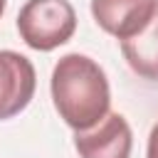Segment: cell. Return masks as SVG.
<instances>
[{
	"label": "cell",
	"mask_w": 158,
	"mask_h": 158,
	"mask_svg": "<svg viewBox=\"0 0 158 158\" xmlns=\"http://www.w3.org/2000/svg\"><path fill=\"white\" fill-rule=\"evenodd\" d=\"M37 77L32 62L12 49H0V121L17 116L35 96Z\"/></svg>",
	"instance_id": "3957f363"
},
{
	"label": "cell",
	"mask_w": 158,
	"mask_h": 158,
	"mask_svg": "<svg viewBox=\"0 0 158 158\" xmlns=\"http://www.w3.org/2000/svg\"><path fill=\"white\" fill-rule=\"evenodd\" d=\"M146 158H158V121H156V126L151 128L148 146H146Z\"/></svg>",
	"instance_id": "52a82bcc"
},
{
	"label": "cell",
	"mask_w": 158,
	"mask_h": 158,
	"mask_svg": "<svg viewBox=\"0 0 158 158\" xmlns=\"http://www.w3.org/2000/svg\"><path fill=\"white\" fill-rule=\"evenodd\" d=\"M158 0H91L96 25L116 40H131L146 30L156 15Z\"/></svg>",
	"instance_id": "5b68a950"
},
{
	"label": "cell",
	"mask_w": 158,
	"mask_h": 158,
	"mask_svg": "<svg viewBox=\"0 0 158 158\" xmlns=\"http://www.w3.org/2000/svg\"><path fill=\"white\" fill-rule=\"evenodd\" d=\"M5 2H7V0H0V17H2V12H5Z\"/></svg>",
	"instance_id": "ba28073f"
},
{
	"label": "cell",
	"mask_w": 158,
	"mask_h": 158,
	"mask_svg": "<svg viewBox=\"0 0 158 158\" xmlns=\"http://www.w3.org/2000/svg\"><path fill=\"white\" fill-rule=\"evenodd\" d=\"M74 146L79 158H131V126L121 114H106L86 131H77Z\"/></svg>",
	"instance_id": "277c9868"
},
{
	"label": "cell",
	"mask_w": 158,
	"mask_h": 158,
	"mask_svg": "<svg viewBox=\"0 0 158 158\" xmlns=\"http://www.w3.org/2000/svg\"><path fill=\"white\" fill-rule=\"evenodd\" d=\"M77 30V12L69 0H27L17 15L22 42L37 52H52L69 42Z\"/></svg>",
	"instance_id": "7a4b0ae2"
},
{
	"label": "cell",
	"mask_w": 158,
	"mask_h": 158,
	"mask_svg": "<svg viewBox=\"0 0 158 158\" xmlns=\"http://www.w3.org/2000/svg\"><path fill=\"white\" fill-rule=\"evenodd\" d=\"M52 101L67 126L86 131L109 114V79L91 57L64 54L52 69Z\"/></svg>",
	"instance_id": "6da1fadb"
},
{
	"label": "cell",
	"mask_w": 158,
	"mask_h": 158,
	"mask_svg": "<svg viewBox=\"0 0 158 158\" xmlns=\"http://www.w3.org/2000/svg\"><path fill=\"white\" fill-rule=\"evenodd\" d=\"M121 52L138 77L158 81V7L143 32L121 42Z\"/></svg>",
	"instance_id": "8992f818"
}]
</instances>
